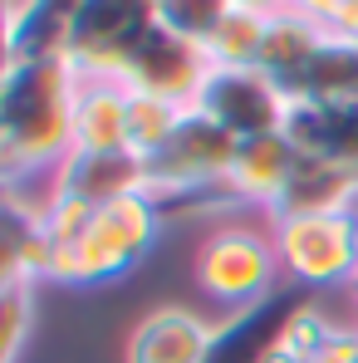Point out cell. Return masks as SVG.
Here are the masks:
<instances>
[{"mask_svg":"<svg viewBox=\"0 0 358 363\" xmlns=\"http://www.w3.org/2000/svg\"><path fill=\"white\" fill-rule=\"evenodd\" d=\"M79 74L69 60H15L0 79V152L15 182H45L74 152Z\"/></svg>","mask_w":358,"mask_h":363,"instance_id":"obj_1","label":"cell"},{"mask_svg":"<svg viewBox=\"0 0 358 363\" xmlns=\"http://www.w3.org/2000/svg\"><path fill=\"white\" fill-rule=\"evenodd\" d=\"M157 231H162V206L147 191H133V196L108 201V206H94V216L69 241L55 245L50 280L74 285V290H94V285L123 280L128 270H138L147 260Z\"/></svg>","mask_w":358,"mask_h":363,"instance_id":"obj_2","label":"cell"},{"mask_svg":"<svg viewBox=\"0 0 358 363\" xmlns=\"http://www.w3.org/2000/svg\"><path fill=\"white\" fill-rule=\"evenodd\" d=\"M191 280H196V290L206 300H216L226 314L270 300L275 280H280V255H275L270 221L255 226L245 216H221L201 236L196 255H191Z\"/></svg>","mask_w":358,"mask_h":363,"instance_id":"obj_3","label":"cell"},{"mask_svg":"<svg viewBox=\"0 0 358 363\" xmlns=\"http://www.w3.org/2000/svg\"><path fill=\"white\" fill-rule=\"evenodd\" d=\"M270 236H275V255H280V275L295 280L299 290L354 285V275H358V206L270 216Z\"/></svg>","mask_w":358,"mask_h":363,"instance_id":"obj_4","label":"cell"},{"mask_svg":"<svg viewBox=\"0 0 358 363\" xmlns=\"http://www.w3.org/2000/svg\"><path fill=\"white\" fill-rule=\"evenodd\" d=\"M157 30L152 0H79L64 60L79 79H123L138 45Z\"/></svg>","mask_w":358,"mask_h":363,"instance_id":"obj_5","label":"cell"},{"mask_svg":"<svg viewBox=\"0 0 358 363\" xmlns=\"http://www.w3.org/2000/svg\"><path fill=\"white\" fill-rule=\"evenodd\" d=\"M196 113L226 128L231 138H265V133H280L285 128V108H290V94L265 74V69H226V64H211L196 99H191Z\"/></svg>","mask_w":358,"mask_h":363,"instance_id":"obj_6","label":"cell"},{"mask_svg":"<svg viewBox=\"0 0 358 363\" xmlns=\"http://www.w3.org/2000/svg\"><path fill=\"white\" fill-rule=\"evenodd\" d=\"M40 201L45 186L35 191V182H0V295L15 285L50 280V241L40 231Z\"/></svg>","mask_w":358,"mask_h":363,"instance_id":"obj_7","label":"cell"},{"mask_svg":"<svg viewBox=\"0 0 358 363\" xmlns=\"http://www.w3.org/2000/svg\"><path fill=\"white\" fill-rule=\"evenodd\" d=\"M216 324L191 304H157L147 309L123 344V363H206Z\"/></svg>","mask_w":358,"mask_h":363,"instance_id":"obj_8","label":"cell"},{"mask_svg":"<svg viewBox=\"0 0 358 363\" xmlns=\"http://www.w3.org/2000/svg\"><path fill=\"white\" fill-rule=\"evenodd\" d=\"M206 69H211L206 50L186 45L177 35H167V30H152V35L138 45V55L128 60L123 84H128L133 94H157V99L191 104L196 89H201V79H206Z\"/></svg>","mask_w":358,"mask_h":363,"instance_id":"obj_9","label":"cell"},{"mask_svg":"<svg viewBox=\"0 0 358 363\" xmlns=\"http://www.w3.org/2000/svg\"><path fill=\"white\" fill-rule=\"evenodd\" d=\"M299 167V152L285 143V133H265V138H240L236 157H231V172H226V191L240 211H275L280 196L290 191Z\"/></svg>","mask_w":358,"mask_h":363,"instance_id":"obj_10","label":"cell"},{"mask_svg":"<svg viewBox=\"0 0 358 363\" xmlns=\"http://www.w3.org/2000/svg\"><path fill=\"white\" fill-rule=\"evenodd\" d=\"M295 304H299V295L275 290L270 300L231 309L216 324V334H211L206 363H270L275 344H280V329H285V319H290Z\"/></svg>","mask_w":358,"mask_h":363,"instance_id":"obj_11","label":"cell"},{"mask_svg":"<svg viewBox=\"0 0 358 363\" xmlns=\"http://www.w3.org/2000/svg\"><path fill=\"white\" fill-rule=\"evenodd\" d=\"M45 191L69 196L79 206H108L118 196L142 191V157H133V152H69L64 167L45 182Z\"/></svg>","mask_w":358,"mask_h":363,"instance_id":"obj_12","label":"cell"},{"mask_svg":"<svg viewBox=\"0 0 358 363\" xmlns=\"http://www.w3.org/2000/svg\"><path fill=\"white\" fill-rule=\"evenodd\" d=\"M128 99L123 79H79L74 152H128Z\"/></svg>","mask_w":358,"mask_h":363,"instance_id":"obj_13","label":"cell"},{"mask_svg":"<svg viewBox=\"0 0 358 363\" xmlns=\"http://www.w3.org/2000/svg\"><path fill=\"white\" fill-rule=\"evenodd\" d=\"M290 99H314V104H329V108H354L358 104V40L324 35V45L314 50L309 69L290 89Z\"/></svg>","mask_w":358,"mask_h":363,"instance_id":"obj_14","label":"cell"},{"mask_svg":"<svg viewBox=\"0 0 358 363\" xmlns=\"http://www.w3.org/2000/svg\"><path fill=\"white\" fill-rule=\"evenodd\" d=\"M324 25H314V20H304L295 10H285V15H275L270 20V30H265V50H260V69L290 94L299 84V74L309 69L314 60V50L324 45Z\"/></svg>","mask_w":358,"mask_h":363,"instance_id":"obj_15","label":"cell"},{"mask_svg":"<svg viewBox=\"0 0 358 363\" xmlns=\"http://www.w3.org/2000/svg\"><path fill=\"white\" fill-rule=\"evenodd\" d=\"M79 0H15V60H64Z\"/></svg>","mask_w":358,"mask_h":363,"instance_id":"obj_16","label":"cell"},{"mask_svg":"<svg viewBox=\"0 0 358 363\" xmlns=\"http://www.w3.org/2000/svg\"><path fill=\"white\" fill-rule=\"evenodd\" d=\"M191 104L177 99H157V94H133L128 99V152L133 157H152L157 147H167V138L181 128Z\"/></svg>","mask_w":358,"mask_h":363,"instance_id":"obj_17","label":"cell"},{"mask_svg":"<svg viewBox=\"0 0 358 363\" xmlns=\"http://www.w3.org/2000/svg\"><path fill=\"white\" fill-rule=\"evenodd\" d=\"M265 30H270V20H265V15H255V10H231V15L221 20V30L211 35L206 60H211V64H226V69H260Z\"/></svg>","mask_w":358,"mask_h":363,"instance_id":"obj_18","label":"cell"},{"mask_svg":"<svg viewBox=\"0 0 358 363\" xmlns=\"http://www.w3.org/2000/svg\"><path fill=\"white\" fill-rule=\"evenodd\" d=\"M334 334H339V324H334L319 304L299 300L295 309H290V319H285V329H280V344H275L270 363H314L329 349Z\"/></svg>","mask_w":358,"mask_h":363,"instance_id":"obj_19","label":"cell"},{"mask_svg":"<svg viewBox=\"0 0 358 363\" xmlns=\"http://www.w3.org/2000/svg\"><path fill=\"white\" fill-rule=\"evenodd\" d=\"M231 10H236L231 0H152L157 30L177 35V40L196 45V50L211 45V35L221 30V20H226Z\"/></svg>","mask_w":358,"mask_h":363,"instance_id":"obj_20","label":"cell"},{"mask_svg":"<svg viewBox=\"0 0 358 363\" xmlns=\"http://www.w3.org/2000/svg\"><path fill=\"white\" fill-rule=\"evenodd\" d=\"M35 329V285H15L0 295V363H20Z\"/></svg>","mask_w":358,"mask_h":363,"instance_id":"obj_21","label":"cell"},{"mask_svg":"<svg viewBox=\"0 0 358 363\" xmlns=\"http://www.w3.org/2000/svg\"><path fill=\"white\" fill-rule=\"evenodd\" d=\"M314 363H358V324H354V329L339 324V334L329 339V349H324Z\"/></svg>","mask_w":358,"mask_h":363,"instance_id":"obj_22","label":"cell"},{"mask_svg":"<svg viewBox=\"0 0 358 363\" xmlns=\"http://www.w3.org/2000/svg\"><path fill=\"white\" fill-rule=\"evenodd\" d=\"M15 64V0H0V79Z\"/></svg>","mask_w":358,"mask_h":363,"instance_id":"obj_23","label":"cell"},{"mask_svg":"<svg viewBox=\"0 0 358 363\" xmlns=\"http://www.w3.org/2000/svg\"><path fill=\"white\" fill-rule=\"evenodd\" d=\"M231 5H236V10H255V15H265V20L295 10V0H231Z\"/></svg>","mask_w":358,"mask_h":363,"instance_id":"obj_24","label":"cell"},{"mask_svg":"<svg viewBox=\"0 0 358 363\" xmlns=\"http://www.w3.org/2000/svg\"><path fill=\"white\" fill-rule=\"evenodd\" d=\"M0 182H10V167H5V152H0Z\"/></svg>","mask_w":358,"mask_h":363,"instance_id":"obj_25","label":"cell"},{"mask_svg":"<svg viewBox=\"0 0 358 363\" xmlns=\"http://www.w3.org/2000/svg\"><path fill=\"white\" fill-rule=\"evenodd\" d=\"M349 295H354V304H358V275H354V285H349Z\"/></svg>","mask_w":358,"mask_h":363,"instance_id":"obj_26","label":"cell"},{"mask_svg":"<svg viewBox=\"0 0 358 363\" xmlns=\"http://www.w3.org/2000/svg\"><path fill=\"white\" fill-rule=\"evenodd\" d=\"M339 5H344V0H339Z\"/></svg>","mask_w":358,"mask_h":363,"instance_id":"obj_27","label":"cell"}]
</instances>
